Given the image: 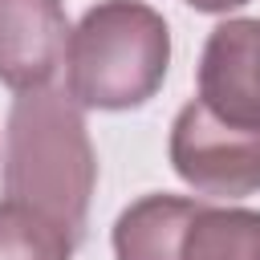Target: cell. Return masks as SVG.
<instances>
[{
    "label": "cell",
    "mask_w": 260,
    "mask_h": 260,
    "mask_svg": "<svg viewBox=\"0 0 260 260\" xmlns=\"http://www.w3.org/2000/svg\"><path fill=\"white\" fill-rule=\"evenodd\" d=\"M179 260H260V211L199 199L183 228Z\"/></svg>",
    "instance_id": "obj_7"
},
{
    "label": "cell",
    "mask_w": 260,
    "mask_h": 260,
    "mask_svg": "<svg viewBox=\"0 0 260 260\" xmlns=\"http://www.w3.org/2000/svg\"><path fill=\"white\" fill-rule=\"evenodd\" d=\"M69 16L61 0H0V85H53L69 49Z\"/></svg>",
    "instance_id": "obj_5"
},
{
    "label": "cell",
    "mask_w": 260,
    "mask_h": 260,
    "mask_svg": "<svg viewBox=\"0 0 260 260\" xmlns=\"http://www.w3.org/2000/svg\"><path fill=\"white\" fill-rule=\"evenodd\" d=\"M199 102L232 122L260 126V20H223L199 57Z\"/></svg>",
    "instance_id": "obj_4"
},
{
    "label": "cell",
    "mask_w": 260,
    "mask_h": 260,
    "mask_svg": "<svg viewBox=\"0 0 260 260\" xmlns=\"http://www.w3.org/2000/svg\"><path fill=\"white\" fill-rule=\"evenodd\" d=\"M77 240L49 215L0 199V260H73Z\"/></svg>",
    "instance_id": "obj_8"
},
{
    "label": "cell",
    "mask_w": 260,
    "mask_h": 260,
    "mask_svg": "<svg viewBox=\"0 0 260 260\" xmlns=\"http://www.w3.org/2000/svg\"><path fill=\"white\" fill-rule=\"evenodd\" d=\"M195 12H232V8H240V4H248V0H187Z\"/></svg>",
    "instance_id": "obj_9"
},
{
    "label": "cell",
    "mask_w": 260,
    "mask_h": 260,
    "mask_svg": "<svg viewBox=\"0 0 260 260\" xmlns=\"http://www.w3.org/2000/svg\"><path fill=\"white\" fill-rule=\"evenodd\" d=\"M98 183V154L69 89H20L4 130V199H16L73 240L85 236L89 195Z\"/></svg>",
    "instance_id": "obj_1"
},
{
    "label": "cell",
    "mask_w": 260,
    "mask_h": 260,
    "mask_svg": "<svg viewBox=\"0 0 260 260\" xmlns=\"http://www.w3.org/2000/svg\"><path fill=\"white\" fill-rule=\"evenodd\" d=\"M171 167L203 199H244L260 191V126H232L199 98L175 114Z\"/></svg>",
    "instance_id": "obj_3"
},
{
    "label": "cell",
    "mask_w": 260,
    "mask_h": 260,
    "mask_svg": "<svg viewBox=\"0 0 260 260\" xmlns=\"http://www.w3.org/2000/svg\"><path fill=\"white\" fill-rule=\"evenodd\" d=\"M199 199L183 195H142L114 223L118 260H179V240Z\"/></svg>",
    "instance_id": "obj_6"
},
{
    "label": "cell",
    "mask_w": 260,
    "mask_h": 260,
    "mask_svg": "<svg viewBox=\"0 0 260 260\" xmlns=\"http://www.w3.org/2000/svg\"><path fill=\"white\" fill-rule=\"evenodd\" d=\"M171 28L142 0H98L65 49V89L81 110H138L162 89Z\"/></svg>",
    "instance_id": "obj_2"
}]
</instances>
